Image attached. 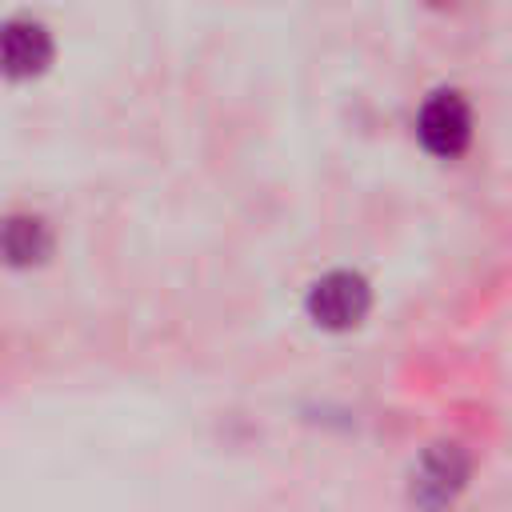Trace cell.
<instances>
[{"instance_id":"obj_1","label":"cell","mask_w":512,"mask_h":512,"mask_svg":"<svg viewBox=\"0 0 512 512\" xmlns=\"http://www.w3.org/2000/svg\"><path fill=\"white\" fill-rule=\"evenodd\" d=\"M372 304H376L372 280L356 268H328L304 292V316L332 336L360 328L372 316Z\"/></svg>"},{"instance_id":"obj_2","label":"cell","mask_w":512,"mask_h":512,"mask_svg":"<svg viewBox=\"0 0 512 512\" xmlns=\"http://www.w3.org/2000/svg\"><path fill=\"white\" fill-rule=\"evenodd\" d=\"M60 40L56 28L36 12L0 16V80L4 84H36L56 68Z\"/></svg>"},{"instance_id":"obj_3","label":"cell","mask_w":512,"mask_h":512,"mask_svg":"<svg viewBox=\"0 0 512 512\" xmlns=\"http://www.w3.org/2000/svg\"><path fill=\"white\" fill-rule=\"evenodd\" d=\"M416 140L436 160H460L472 148L476 116L460 88H432L416 108Z\"/></svg>"},{"instance_id":"obj_4","label":"cell","mask_w":512,"mask_h":512,"mask_svg":"<svg viewBox=\"0 0 512 512\" xmlns=\"http://www.w3.org/2000/svg\"><path fill=\"white\" fill-rule=\"evenodd\" d=\"M468 476H472L468 452L456 440H436L420 452V460L412 468V500L428 512H440L464 492Z\"/></svg>"},{"instance_id":"obj_5","label":"cell","mask_w":512,"mask_h":512,"mask_svg":"<svg viewBox=\"0 0 512 512\" xmlns=\"http://www.w3.org/2000/svg\"><path fill=\"white\" fill-rule=\"evenodd\" d=\"M52 252H56V228L44 212L16 208L0 216V264L4 268L32 272V268H44Z\"/></svg>"},{"instance_id":"obj_6","label":"cell","mask_w":512,"mask_h":512,"mask_svg":"<svg viewBox=\"0 0 512 512\" xmlns=\"http://www.w3.org/2000/svg\"><path fill=\"white\" fill-rule=\"evenodd\" d=\"M428 4H448V0H428Z\"/></svg>"}]
</instances>
